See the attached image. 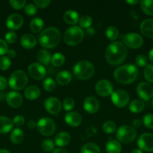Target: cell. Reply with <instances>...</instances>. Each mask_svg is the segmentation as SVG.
<instances>
[{
    "label": "cell",
    "mask_w": 153,
    "mask_h": 153,
    "mask_svg": "<svg viewBox=\"0 0 153 153\" xmlns=\"http://www.w3.org/2000/svg\"><path fill=\"white\" fill-rule=\"evenodd\" d=\"M28 73L32 79L41 80L46 76V71L45 67L40 63H33L28 66Z\"/></svg>",
    "instance_id": "7c38bea8"
},
{
    "label": "cell",
    "mask_w": 153,
    "mask_h": 153,
    "mask_svg": "<svg viewBox=\"0 0 153 153\" xmlns=\"http://www.w3.org/2000/svg\"><path fill=\"white\" fill-rule=\"evenodd\" d=\"M41 147L45 152H52L54 150L55 144H54V142L52 140L47 139V140H45L42 142Z\"/></svg>",
    "instance_id": "60d3db41"
},
{
    "label": "cell",
    "mask_w": 153,
    "mask_h": 153,
    "mask_svg": "<svg viewBox=\"0 0 153 153\" xmlns=\"http://www.w3.org/2000/svg\"><path fill=\"white\" fill-rule=\"evenodd\" d=\"M16 38H17V36H16V33L14 31H9L5 34V40L9 43H14L16 42Z\"/></svg>",
    "instance_id": "7dc6e473"
},
{
    "label": "cell",
    "mask_w": 153,
    "mask_h": 153,
    "mask_svg": "<svg viewBox=\"0 0 153 153\" xmlns=\"http://www.w3.org/2000/svg\"><path fill=\"white\" fill-rule=\"evenodd\" d=\"M63 19L67 24L74 25L79 22L80 16L77 12L75 10H68L64 12L63 15Z\"/></svg>",
    "instance_id": "603a6c76"
},
{
    "label": "cell",
    "mask_w": 153,
    "mask_h": 153,
    "mask_svg": "<svg viewBox=\"0 0 153 153\" xmlns=\"http://www.w3.org/2000/svg\"><path fill=\"white\" fill-rule=\"evenodd\" d=\"M84 109L89 114H94L99 110L100 104L95 97H88L85 99L83 102Z\"/></svg>",
    "instance_id": "e0dca14e"
},
{
    "label": "cell",
    "mask_w": 153,
    "mask_h": 153,
    "mask_svg": "<svg viewBox=\"0 0 153 153\" xmlns=\"http://www.w3.org/2000/svg\"><path fill=\"white\" fill-rule=\"evenodd\" d=\"M13 128V122L7 117L0 116V133L6 134Z\"/></svg>",
    "instance_id": "484cf974"
},
{
    "label": "cell",
    "mask_w": 153,
    "mask_h": 153,
    "mask_svg": "<svg viewBox=\"0 0 153 153\" xmlns=\"http://www.w3.org/2000/svg\"><path fill=\"white\" fill-rule=\"evenodd\" d=\"M86 31H87V33H88V34H92L94 32V29H93V28H88Z\"/></svg>",
    "instance_id": "94428289"
},
{
    "label": "cell",
    "mask_w": 153,
    "mask_h": 153,
    "mask_svg": "<svg viewBox=\"0 0 153 153\" xmlns=\"http://www.w3.org/2000/svg\"><path fill=\"white\" fill-rule=\"evenodd\" d=\"M143 125L148 128H153V114H148L145 115L142 119Z\"/></svg>",
    "instance_id": "ee69618b"
},
{
    "label": "cell",
    "mask_w": 153,
    "mask_h": 153,
    "mask_svg": "<svg viewBox=\"0 0 153 153\" xmlns=\"http://www.w3.org/2000/svg\"><path fill=\"white\" fill-rule=\"evenodd\" d=\"M12 122H13V125L16 126H22L24 123H25V118L22 116H20V115H17V116H15L14 117Z\"/></svg>",
    "instance_id": "c3c4849f"
},
{
    "label": "cell",
    "mask_w": 153,
    "mask_h": 153,
    "mask_svg": "<svg viewBox=\"0 0 153 153\" xmlns=\"http://www.w3.org/2000/svg\"><path fill=\"white\" fill-rule=\"evenodd\" d=\"M8 86V82L6 79L3 76H0V91H3Z\"/></svg>",
    "instance_id": "816d5d0a"
},
{
    "label": "cell",
    "mask_w": 153,
    "mask_h": 153,
    "mask_svg": "<svg viewBox=\"0 0 153 153\" xmlns=\"http://www.w3.org/2000/svg\"><path fill=\"white\" fill-rule=\"evenodd\" d=\"M52 153H68L67 151L64 149H62V148H58V149H56L52 151Z\"/></svg>",
    "instance_id": "9f6ffc18"
},
{
    "label": "cell",
    "mask_w": 153,
    "mask_h": 153,
    "mask_svg": "<svg viewBox=\"0 0 153 153\" xmlns=\"http://www.w3.org/2000/svg\"><path fill=\"white\" fill-rule=\"evenodd\" d=\"M0 153H10V152H9L8 150H7V149H0Z\"/></svg>",
    "instance_id": "6125c7cd"
},
{
    "label": "cell",
    "mask_w": 153,
    "mask_h": 153,
    "mask_svg": "<svg viewBox=\"0 0 153 153\" xmlns=\"http://www.w3.org/2000/svg\"><path fill=\"white\" fill-rule=\"evenodd\" d=\"M7 54L8 58H15V56H16V51L14 50V49H9V50L7 52Z\"/></svg>",
    "instance_id": "11a10c76"
},
{
    "label": "cell",
    "mask_w": 153,
    "mask_h": 153,
    "mask_svg": "<svg viewBox=\"0 0 153 153\" xmlns=\"http://www.w3.org/2000/svg\"><path fill=\"white\" fill-rule=\"evenodd\" d=\"M140 8L144 13L148 16L153 15V0H142L140 1Z\"/></svg>",
    "instance_id": "1f68e13d"
},
{
    "label": "cell",
    "mask_w": 153,
    "mask_h": 153,
    "mask_svg": "<svg viewBox=\"0 0 153 153\" xmlns=\"http://www.w3.org/2000/svg\"><path fill=\"white\" fill-rule=\"evenodd\" d=\"M43 88L46 91L52 92L56 88V82L52 79L46 78L43 82Z\"/></svg>",
    "instance_id": "d590c367"
},
{
    "label": "cell",
    "mask_w": 153,
    "mask_h": 153,
    "mask_svg": "<svg viewBox=\"0 0 153 153\" xmlns=\"http://www.w3.org/2000/svg\"><path fill=\"white\" fill-rule=\"evenodd\" d=\"M148 59H149L152 62H153V49H151V50L149 51V52H148Z\"/></svg>",
    "instance_id": "6f0895ef"
},
{
    "label": "cell",
    "mask_w": 153,
    "mask_h": 153,
    "mask_svg": "<svg viewBox=\"0 0 153 153\" xmlns=\"http://www.w3.org/2000/svg\"><path fill=\"white\" fill-rule=\"evenodd\" d=\"M20 44L23 48L26 49H31L34 48L37 44V40L35 37L31 34H26L21 37Z\"/></svg>",
    "instance_id": "44dd1931"
},
{
    "label": "cell",
    "mask_w": 153,
    "mask_h": 153,
    "mask_svg": "<svg viewBox=\"0 0 153 153\" xmlns=\"http://www.w3.org/2000/svg\"><path fill=\"white\" fill-rule=\"evenodd\" d=\"M24 95H25L26 98L28 100H34L38 98L39 96L40 95V91L37 86L31 85L26 88L25 91H24Z\"/></svg>",
    "instance_id": "d4e9b609"
},
{
    "label": "cell",
    "mask_w": 153,
    "mask_h": 153,
    "mask_svg": "<svg viewBox=\"0 0 153 153\" xmlns=\"http://www.w3.org/2000/svg\"><path fill=\"white\" fill-rule=\"evenodd\" d=\"M136 93L141 100L148 101L153 97V88L146 82H141L136 87Z\"/></svg>",
    "instance_id": "5bb4252c"
},
{
    "label": "cell",
    "mask_w": 153,
    "mask_h": 153,
    "mask_svg": "<svg viewBox=\"0 0 153 153\" xmlns=\"http://www.w3.org/2000/svg\"><path fill=\"white\" fill-rule=\"evenodd\" d=\"M27 126H28V128L32 129V128H34L36 126H37V123H36L34 120H31L28 121V123H27Z\"/></svg>",
    "instance_id": "db71d44e"
},
{
    "label": "cell",
    "mask_w": 153,
    "mask_h": 153,
    "mask_svg": "<svg viewBox=\"0 0 153 153\" xmlns=\"http://www.w3.org/2000/svg\"><path fill=\"white\" fill-rule=\"evenodd\" d=\"M138 76V69L134 64H127L118 67L114 72L116 80L122 85H129L134 82Z\"/></svg>",
    "instance_id": "7a4b0ae2"
},
{
    "label": "cell",
    "mask_w": 153,
    "mask_h": 153,
    "mask_svg": "<svg viewBox=\"0 0 153 153\" xmlns=\"http://www.w3.org/2000/svg\"><path fill=\"white\" fill-rule=\"evenodd\" d=\"M140 31L144 36L149 38L153 37V19H146L140 24Z\"/></svg>",
    "instance_id": "ffe728a7"
},
{
    "label": "cell",
    "mask_w": 153,
    "mask_h": 153,
    "mask_svg": "<svg viewBox=\"0 0 153 153\" xmlns=\"http://www.w3.org/2000/svg\"><path fill=\"white\" fill-rule=\"evenodd\" d=\"M8 51V46L7 43L2 39H0V55H3Z\"/></svg>",
    "instance_id": "f907efd6"
},
{
    "label": "cell",
    "mask_w": 153,
    "mask_h": 153,
    "mask_svg": "<svg viewBox=\"0 0 153 153\" xmlns=\"http://www.w3.org/2000/svg\"><path fill=\"white\" fill-rule=\"evenodd\" d=\"M129 100L128 94L123 90H116L111 94V101L118 108L125 107L128 104Z\"/></svg>",
    "instance_id": "9c48e42d"
},
{
    "label": "cell",
    "mask_w": 153,
    "mask_h": 153,
    "mask_svg": "<svg viewBox=\"0 0 153 153\" xmlns=\"http://www.w3.org/2000/svg\"><path fill=\"white\" fill-rule=\"evenodd\" d=\"M137 145L140 150L153 152V134L150 133L141 134L137 140Z\"/></svg>",
    "instance_id": "8fae6325"
},
{
    "label": "cell",
    "mask_w": 153,
    "mask_h": 153,
    "mask_svg": "<svg viewBox=\"0 0 153 153\" xmlns=\"http://www.w3.org/2000/svg\"><path fill=\"white\" fill-rule=\"evenodd\" d=\"M51 1L50 0H34V3L35 6L40 7V8H45L50 4Z\"/></svg>",
    "instance_id": "681fc988"
},
{
    "label": "cell",
    "mask_w": 153,
    "mask_h": 153,
    "mask_svg": "<svg viewBox=\"0 0 153 153\" xmlns=\"http://www.w3.org/2000/svg\"><path fill=\"white\" fill-rule=\"evenodd\" d=\"M144 77L150 83H153V64H148L144 70Z\"/></svg>",
    "instance_id": "74e56055"
},
{
    "label": "cell",
    "mask_w": 153,
    "mask_h": 153,
    "mask_svg": "<svg viewBox=\"0 0 153 153\" xmlns=\"http://www.w3.org/2000/svg\"><path fill=\"white\" fill-rule=\"evenodd\" d=\"M136 137V129L128 125L122 126L116 131L117 140L122 143H130L135 140Z\"/></svg>",
    "instance_id": "52a82bcc"
},
{
    "label": "cell",
    "mask_w": 153,
    "mask_h": 153,
    "mask_svg": "<svg viewBox=\"0 0 153 153\" xmlns=\"http://www.w3.org/2000/svg\"><path fill=\"white\" fill-rule=\"evenodd\" d=\"M105 35L109 40H115L118 37V30L115 26H109L105 31Z\"/></svg>",
    "instance_id": "e575fe53"
},
{
    "label": "cell",
    "mask_w": 153,
    "mask_h": 153,
    "mask_svg": "<svg viewBox=\"0 0 153 153\" xmlns=\"http://www.w3.org/2000/svg\"><path fill=\"white\" fill-rule=\"evenodd\" d=\"M79 22L80 27L84 28H89V27L92 24V19L91 16L85 15L80 19Z\"/></svg>",
    "instance_id": "f35d334b"
},
{
    "label": "cell",
    "mask_w": 153,
    "mask_h": 153,
    "mask_svg": "<svg viewBox=\"0 0 153 153\" xmlns=\"http://www.w3.org/2000/svg\"><path fill=\"white\" fill-rule=\"evenodd\" d=\"M37 58L40 64L48 65L51 62V55L46 49H40L38 51L37 55Z\"/></svg>",
    "instance_id": "f1b7e54d"
},
{
    "label": "cell",
    "mask_w": 153,
    "mask_h": 153,
    "mask_svg": "<svg viewBox=\"0 0 153 153\" xmlns=\"http://www.w3.org/2000/svg\"><path fill=\"white\" fill-rule=\"evenodd\" d=\"M23 24V18L18 13H13L8 17L6 25L10 30H17Z\"/></svg>",
    "instance_id": "2e32d148"
},
{
    "label": "cell",
    "mask_w": 153,
    "mask_h": 153,
    "mask_svg": "<svg viewBox=\"0 0 153 153\" xmlns=\"http://www.w3.org/2000/svg\"><path fill=\"white\" fill-rule=\"evenodd\" d=\"M63 37L66 44L69 46H76L83 40L84 32L80 27L74 25L64 31Z\"/></svg>",
    "instance_id": "5b68a950"
},
{
    "label": "cell",
    "mask_w": 153,
    "mask_h": 153,
    "mask_svg": "<svg viewBox=\"0 0 153 153\" xmlns=\"http://www.w3.org/2000/svg\"><path fill=\"white\" fill-rule=\"evenodd\" d=\"M65 61V57L60 52H56L51 57V63L55 67H61Z\"/></svg>",
    "instance_id": "836d02e7"
},
{
    "label": "cell",
    "mask_w": 153,
    "mask_h": 153,
    "mask_svg": "<svg viewBox=\"0 0 153 153\" xmlns=\"http://www.w3.org/2000/svg\"><path fill=\"white\" fill-rule=\"evenodd\" d=\"M81 153H100V149L97 144L94 143H87L82 146Z\"/></svg>",
    "instance_id": "d6a6232c"
},
{
    "label": "cell",
    "mask_w": 153,
    "mask_h": 153,
    "mask_svg": "<svg viewBox=\"0 0 153 153\" xmlns=\"http://www.w3.org/2000/svg\"><path fill=\"white\" fill-rule=\"evenodd\" d=\"M11 62L8 57L1 56L0 57V70H6L10 67Z\"/></svg>",
    "instance_id": "b9f144b4"
},
{
    "label": "cell",
    "mask_w": 153,
    "mask_h": 153,
    "mask_svg": "<svg viewBox=\"0 0 153 153\" xmlns=\"http://www.w3.org/2000/svg\"><path fill=\"white\" fill-rule=\"evenodd\" d=\"M139 2V1H137V0H134V1H133V0H128L127 1V3H128L129 4H137V3Z\"/></svg>",
    "instance_id": "680465c9"
},
{
    "label": "cell",
    "mask_w": 153,
    "mask_h": 153,
    "mask_svg": "<svg viewBox=\"0 0 153 153\" xmlns=\"http://www.w3.org/2000/svg\"><path fill=\"white\" fill-rule=\"evenodd\" d=\"M135 63L140 67H146L148 65V59L143 55H139L135 58Z\"/></svg>",
    "instance_id": "7bdbcfd3"
},
{
    "label": "cell",
    "mask_w": 153,
    "mask_h": 153,
    "mask_svg": "<svg viewBox=\"0 0 153 153\" xmlns=\"http://www.w3.org/2000/svg\"><path fill=\"white\" fill-rule=\"evenodd\" d=\"M116 130V126L112 121L108 120L103 124V131L106 134H112Z\"/></svg>",
    "instance_id": "8d00e7d4"
},
{
    "label": "cell",
    "mask_w": 153,
    "mask_h": 153,
    "mask_svg": "<svg viewBox=\"0 0 153 153\" xmlns=\"http://www.w3.org/2000/svg\"><path fill=\"white\" fill-rule=\"evenodd\" d=\"M145 108V103L140 100H134L129 104V110L132 113H140Z\"/></svg>",
    "instance_id": "f546056e"
},
{
    "label": "cell",
    "mask_w": 153,
    "mask_h": 153,
    "mask_svg": "<svg viewBox=\"0 0 153 153\" xmlns=\"http://www.w3.org/2000/svg\"><path fill=\"white\" fill-rule=\"evenodd\" d=\"M72 80V76L68 70H63L59 72L56 76V82L60 85H68Z\"/></svg>",
    "instance_id": "cb8c5ba5"
},
{
    "label": "cell",
    "mask_w": 153,
    "mask_h": 153,
    "mask_svg": "<svg viewBox=\"0 0 153 153\" xmlns=\"http://www.w3.org/2000/svg\"><path fill=\"white\" fill-rule=\"evenodd\" d=\"M130 153H142V151L140 149H134L130 152Z\"/></svg>",
    "instance_id": "91938a15"
},
{
    "label": "cell",
    "mask_w": 153,
    "mask_h": 153,
    "mask_svg": "<svg viewBox=\"0 0 153 153\" xmlns=\"http://www.w3.org/2000/svg\"><path fill=\"white\" fill-rule=\"evenodd\" d=\"M28 83V76L22 70H16L10 75L8 80V85L13 90H22Z\"/></svg>",
    "instance_id": "8992f818"
},
{
    "label": "cell",
    "mask_w": 153,
    "mask_h": 153,
    "mask_svg": "<svg viewBox=\"0 0 153 153\" xmlns=\"http://www.w3.org/2000/svg\"><path fill=\"white\" fill-rule=\"evenodd\" d=\"M105 149L106 153H120L122 151V146L118 140L110 139L106 143Z\"/></svg>",
    "instance_id": "4316f807"
},
{
    "label": "cell",
    "mask_w": 153,
    "mask_h": 153,
    "mask_svg": "<svg viewBox=\"0 0 153 153\" xmlns=\"http://www.w3.org/2000/svg\"><path fill=\"white\" fill-rule=\"evenodd\" d=\"M60 32L55 27H49L43 30L38 36V42L41 46L46 49L56 47L60 42Z\"/></svg>",
    "instance_id": "3957f363"
},
{
    "label": "cell",
    "mask_w": 153,
    "mask_h": 153,
    "mask_svg": "<svg viewBox=\"0 0 153 153\" xmlns=\"http://www.w3.org/2000/svg\"><path fill=\"white\" fill-rule=\"evenodd\" d=\"M141 125H142V123H141L140 120H135L133 121V123H132V127H133L134 128H140V127L141 126Z\"/></svg>",
    "instance_id": "f5cc1de1"
},
{
    "label": "cell",
    "mask_w": 153,
    "mask_h": 153,
    "mask_svg": "<svg viewBox=\"0 0 153 153\" xmlns=\"http://www.w3.org/2000/svg\"><path fill=\"white\" fill-rule=\"evenodd\" d=\"M95 91L100 97H109L113 92V86L109 81L103 79L97 82L95 85Z\"/></svg>",
    "instance_id": "4fadbf2b"
},
{
    "label": "cell",
    "mask_w": 153,
    "mask_h": 153,
    "mask_svg": "<svg viewBox=\"0 0 153 153\" xmlns=\"http://www.w3.org/2000/svg\"><path fill=\"white\" fill-rule=\"evenodd\" d=\"M70 136L68 133L65 131H61L58 133L55 137V143L56 146L59 147H63L65 146L70 143Z\"/></svg>",
    "instance_id": "7402d4cb"
},
{
    "label": "cell",
    "mask_w": 153,
    "mask_h": 153,
    "mask_svg": "<svg viewBox=\"0 0 153 153\" xmlns=\"http://www.w3.org/2000/svg\"><path fill=\"white\" fill-rule=\"evenodd\" d=\"M44 108L50 114H57L61 111L62 104L56 97H49L44 102Z\"/></svg>",
    "instance_id": "9a60e30c"
},
{
    "label": "cell",
    "mask_w": 153,
    "mask_h": 153,
    "mask_svg": "<svg viewBox=\"0 0 153 153\" xmlns=\"http://www.w3.org/2000/svg\"><path fill=\"white\" fill-rule=\"evenodd\" d=\"M66 123L71 127L79 126L82 123V117L79 113L75 111L68 112L64 116Z\"/></svg>",
    "instance_id": "d6986e66"
},
{
    "label": "cell",
    "mask_w": 153,
    "mask_h": 153,
    "mask_svg": "<svg viewBox=\"0 0 153 153\" xmlns=\"http://www.w3.org/2000/svg\"><path fill=\"white\" fill-rule=\"evenodd\" d=\"M6 101L10 107L16 108L22 104L23 100L19 93L16 91H10L6 96Z\"/></svg>",
    "instance_id": "ac0fdd59"
},
{
    "label": "cell",
    "mask_w": 153,
    "mask_h": 153,
    "mask_svg": "<svg viewBox=\"0 0 153 153\" xmlns=\"http://www.w3.org/2000/svg\"><path fill=\"white\" fill-rule=\"evenodd\" d=\"M123 43L130 49H138L142 46L143 39L136 33H128L123 37Z\"/></svg>",
    "instance_id": "30bf717a"
},
{
    "label": "cell",
    "mask_w": 153,
    "mask_h": 153,
    "mask_svg": "<svg viewBox=\"0 0 153 153\" xmlns=\"http://www.w3.org/2000/svg\"><path fill=\"white\" fill-rule=\"evenodd\" d=\"M24 7H25L24 8L25 13L27 15H28V16H34L37 13V7H36V6L34 4H26V6Z\"/></svg>",
    "instance_id": "f6af8a7d"
},
{
    "label": "cell",
    "mask_w": 153,
    "mask_h": 153,
    "mask_svg": "<svg viewBox=\"0 0 153 153\" xmlns=\"http://www.w3.org/2000/svg\"><path fill=\"white\" fill-rule=\"evenodd\" d=\"M74 100L72 98H70V97H68V98L64 99L62 102V108L66 111H69L72 110L74 108Z\"/></svg>",
    "instance_id": "ab89813d"
},
{
    "label": "cell",
    "mask_w": 153,
    "mask_h": 153,
    "mask_svg": "<svg viewBox=\"0 0 153 153\" xmlns=\"http://www.w3.org/2000/svg\"><path fill=\"white\" fill-rule=\"evenodd\" d=\"M128 55L127 47L122 42L115 41L107 46L105 52L106 61L111 65H118L125 60Z\"/></svg>",
    "instance_id": "6da1fadb"
},
{
    "label": "cell",
    "mask_w": 153,
    "mask_h": 153,
    "mask_svg": "<svg viewBox=\"0 0 153 153\" xmlns=\"http://www.w3.org/2000/svg\"><path fill=\"white\" fill-rule=\"evenodd\" d=\"M37 129L42 135H52L56 131V124L52 119L49 117L40 118L37 123Z\"/></svg>",
    "instance_id": "ba28073f"
},
{
    "label": "cell",
    "mask_w": 153,
    "mask_h": 153,
    "mask_svg": "<svg viewBox=\"0 0 153 153\" xmlns=\"http://www.w3.org/2000/svg\"><path fill=\"white\" fill-rule=\"evenodd\" d=\"M10 5L12 6V7H14V9L16 10H20L22 7L26 6V1L25 0H20V1H16V0H10L9 1Z\"/></svg>",
    "instance_id": "bcb514c9"
},
{
    "label": "cell",
    "mask_w": 153,
    "mask_h": 153,
    "mask_svg": "<svg viewBox=\"0 0 153 153\" xmlns=\"http://www.w3.org/2000/svg\"><path fill=\"white\" fill-rule=\"evenodd\" d=\"M24 134L22 129L16 128L13 130L10 135V140L14 144H19L23 140Z\"/></svg>",
    "instance_id": "83f0119b"
},
{
    "label": "cell",
    "mask_w": 153,
    "mask_h": 153,
    "mask_svg": "<svg viewBox=\"0 0 153 153\" xmlns=\"http://www.w3.org/2000/svg\"><path fill=\"white\" fill-rule=\"evenodd\" d=\"M75 77L80 80H87L94 75V67L88 61H80L76 63L73 68Z\"/></svg>",
    "instance_id": "277c9868"
},
{
    "label": "cell",
    "mask_w": 153,
    "mask_h": 153,
    "mask_svg": "<svg viewBox=\"0 0 153 153\" xmlns=\"http://www.w3.org/2000/svg\"><path fill=\"white\" fill-rule=\"evenodd\" d=\"M152 106H153V100H152Z\"/></svg>",
    "instance_id": "be15d7a7"
},
{
    "label": "cell",
    "mask_w": 153,
    "mask_h": 153,
    "mask_svg": "<svg viewBox=\"0 0 153 153\" xmlns=\"http://www.w3.org/2000/svg\"><path fill=\"white\" fill-rule=\"evenodd\" d=\"M44 25V21L41 18H34V19H32L31 22H30V29L32 32L38 33L42 30Z\"/></svg>",
    "instance_id": "4dcf8cb0"
}]
</instances>
